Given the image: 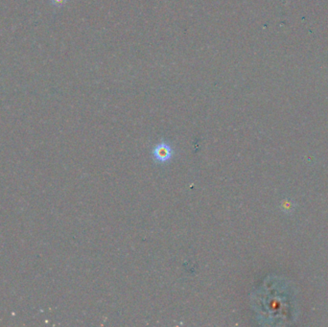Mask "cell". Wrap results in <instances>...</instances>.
I'll use <instances>...</instances> for the list:
<instances>
[{
    "label": "cell",
    "instance_id": "cell-1",
    "mask_svg": "<svg viewBox=\"0 0 328 327\" xmlns=\"http://www.w3.org/2000/svg\"><path fill=\"white\" fill-rule=\"evenodd\" d=\"M153 157L154 160L158 163H166L168 162L173 156V149L170 144L166 142L158 143L154 146L153 149Z\"/></svg>",
    "mask_w": 328,
    "mask_h": 327
},
{
    "label": "cell",
    "instance_id": "cell-2",
    "mask_svg": "<svg viewBox=\"0 0 328 327\" xmlns=\"http://www.w3.org/2000/svg\"><path fill=\"white\" fill-rule=\"evenodd\" d=\"M51 2L56 7H61L67 2V0H51Z\"/></svg>",
    "mask_w": 328,
    "mask_h": 327
}]
</instances>
